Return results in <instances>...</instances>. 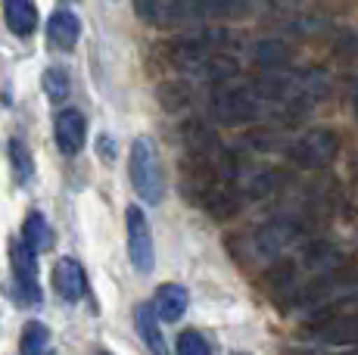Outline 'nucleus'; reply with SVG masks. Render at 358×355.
I'll list each match as a JSON object with an SVG mask.
<instances>
[{
    "label": "nucleus",
    "mask_w": 358,
    "mask_h": 355,
    "mask_svg": "<svg viewBox=\"0 0 358 355\" xmlns=\"http://www.w3.org/2000/svg\"><path fill=\"white\" fill-rule=\"evenodd\" d=\"M252 57H256V63L265 66V69H280V66L290 59V50H287L280 41H259V44L252 47Z\"/></svg>",
    "instance_id": "obj_17"
},
{
    "label": "nucleus",
    "mask_w": 358,
    "mask_h": 355,
    "mask_svg": "<svg viewBox=\"0 0 358 355\" xmlns=\"http://www.w3.org/2000/svg\"><path fill=\"white\" fill-rule=\"evenodd\" d=\"M3 19L13 35L29 38L38 29V10L31 0H3Z\"/></svg>",
    "instance_id": "obj_13"
},
{
    "label": "nucleus",
    "mask_w": 358,
    "mask_h": 355,
    "mask_svg": "<svg viewBox=\"0 0 358 355\" xmlns=\"http://www.w3.org/2000/svg\"><path fill=\"white\" fill-rule=\"evenodd\" d=\"M100 355H109V352H100Z\"/></svg>",
    "instance_id": "obj_22"
},
{
    "label": "nucleus",
    "mask_w": 358,
    "mask_h": 355,
    "mask_svg": "<svg viewBox=\"0 0 358 355\" xmlns=\"http://www.w3.org/2000/svg\"><path fill=\"white\" fill-rule=\"evenodd\" d=\"M262 0H156L143 13L159 22H209V19H231L250 13Z\"/></svg>",
    "instance_id": "obj_1"
},
{
    "label": "nucleus",
    "mask_w": 358,
    "mask_h": 355,
    "mask_svg": "<svg viewBox=\"0 0 358 355\" xmlns=\"http://www.w3.org/2000/svg\"><path fill=\"white\" fill-rule=\"evenodd\" d=\"M53 287H57L59 299H66V303H78L87 290L85 268H81L75 259H59L57 268H53Z\"/></svg>",
    "instance_id": "obj_9"
},
{
    "label": "nucleus",
    "mask_w": 358,
    "mask_h": 355,
    "mask_svg": "<svg viewBox=\"0 0 358 355\" xmlns=\"http://www.w3.org/2000/svg\"><path fill=\"white\" fill-rule=\"evenodd\" d=\"M308 340L318 346H355L358 343V318H336L312 327Z\"/></svg>",
    "instance_id": "obj_8"
},
{
    "label": "nucleus",
    "mask_w": 358,
    "mask_h": 355,
    "mask_svg": "<svg viewBox=\"0 0 358 355\" xmlns=\"http://www.w3.org/2000/svg\"><path fill=\"white\" fill-rule=\"evenodd\" d=\"M153 309H156V315H159V321L175 324V321L187 312V290H184L181 284H162L159 290H156Z\"/></svg>",
    "instance_id": "obj_12"
},
{
    "label": "nucleus",
    "mask_w": 358,
    "mask_h": 355,
    "mask_svg": "<svg viewBox=\"0 0 358 355\" xmlns=\"http://www.w3.org/2000/svg\"><path fill=\"white\" fill-rule=\"evenodd\" d=\"M22 243H25V247H29L31 252L50 249V243H53V231H50V224H47V218L41 215V212H29V218H25Z\"/></svg>",
    "instance_id": "obj_14"
},
{
    "label": "nucleus",
    "mask_w": 358,
    "mask_h": 355,
    "mask_svg": "<svg viewBox=\"0 0 358 355\" xmlns=\"http://www.w3.org/2000/svg\"><path fill=\"white\" fill-rule=\"evenodd\" d=\"M53 138H57V147L63 156H78L81 147H85L87 138V122L78 109H63L53 122Z\"/></svg>",
    "instance_id": "obj_5"
},
{
    "label": "nucleus",
    "mask_w": 358,
    "mask_h": 355,
    "mask_svg": "<svg viewBox=\"0 0 358 355\" xmlns=\"http://www.w3.org/2000/svg\"><path fill=\"white\" fill-rule=\"evenodd\" d=\"M128 224V259L134 265L137 275H150L156 268V247H153V231H150L147 215L137 206H128L125 212Z\"/></svg>",
    "instance_id": "obj_3"
},
{
    "label": "nucleus",
    "mask_w": 358,
    "mask_h": 355,
    "mask_svg": "<svg viewBox=\"0 0 358 355\" xmlns=\"http://www.w3.org/2000/svg\"><path fill=\"white\" fill-rule=\"evenodd\" d=\"M355 109H358V94H355Z\"/></svg>",
    "instance_id": "obj_21"
},
{
    "label": "nucleus",
    "mask_w": 358,
    "mask_h": 355,
    "mask_svg": "<svg viewBox=\"0 0 358 355\" xmlns=\"http://www.w3.org/2000/svg\"><path fill=\"white\" fill-rule=\"evenodd\" d=\"M81 38V22L78 16H75L72 10H57L50 16V22H47V41H50L53 47H59V50H72L75 44H78Z\"/></svg>",
    "instance_id": "obj_11"
},
{
    "label": "nucleus",
    "mask_w": 358,
    "mask_h": 355,
    "mask_svg": "<svg viewBox=\"0 0 358 355\" xmlns=\"http://www.w3.org/2000/svg\"><path fill=\"white\" fill-rule=\"evenodd\" d=\"M44 91L53 103H63L69 94H72V78H69V72L63 66H50V69L44 72Z\"/></svg>",
    "instance_id": "obj_18"
},
{
    "label": "nucleus",
    "mask_w": 358,
    "mask_h": 355,
    "mask_svg": "<svg viewBox=\"0 0 358 355\" xmlns=\"http://www.w3.org/2000/svg\"><path fill=\"white\" fill-rule=\"evenodd\" d=\"M299 237V228L290 222H268L252 234V249L262 259H274L278 252H284L290 243Z\"/></svg>",
    "instance_id": "obj_7"
},
{
    "label": "nucleus",
    "mask_w": 358,
    "mask_h": 355,
    "mask_svg": "<svg viewBox=\"0 0 358 355\" xmlns=\"http://www.w3.org/2000/svg\"><path fill=\"white\" fill-rule=\"evenodd\" d=\"M175 349H178V355H212L206 337L203 333H196V331H184L181 337H178Z\"/></svg>",
    "instance_id": "obj_19"
},
{
    "label": "nucleus",
    "mask_w": 358,
    "mask_h": 355,
    "mask_svg": "<svg viewBox=\"0 0 358 355\" xmlns=\"http://www.w3.org/2000/svg\"><path fill=\"white\" fill-rule=\"evenodd\" d=\"M47 343H50V331L41 321H29L19 337V355H44Z\"/></svg>",
    "instance_id": "obj_15"
},
{
    "label": "nucleus",
    "mask_w": 358,
    "mask_h": 355,
    "mask_svg": "<svg viewBox=\"0 0 358 355\" xmlns=\"http://www.w3.org/2000/svg\"><path fill=\"white\" fill-rule=\"evenodd\" d=\"M97 150H100V159L103 162H113L115 159V143L109 140V134H100V138H97Z\"/></svg>",
    "instance_id": "obj_20"
},
{
    "label": "nucleus",
    "mask_w": 358,
    "mask_h": 355,
    "mask_svg": "<svg viewBox=\"0 0 358 355\" xmlns=\"http://www.w3.org/2000/svg\"><path fill=\"white\" fill-rule=\"evenodd\" d=\"M10 268H13V281H16L19 303H25V305L41 303L38 252H31L22 240H13L10 243Z\"/></svg>",
    "instance_id": "obj_4"
},
{
    "label": "nucleus",
    "mask_w": 358,
    "mask_h": 355,
    "mask_svg": "<svg viewBox=\"0 0 358 355\" xmlns=\"http://www.w3.org/2000/svg\"><path fill=\"white\" fill-rule=\"evenodd\" d=\"M134 327L141 333V340L147 343V349L153 355H169V343L162 337V327H159V315L150 303H141L134 309Z\"/></svg>",
    "instance_id": "obj_10"
},
{
    "label": "nucleus",
    "mask_w": 358,
    "mask_h": 355,
    "mask_svg": "<svg viewBox=\"0 0 358 355\" xmlns=\"http://www.w3.org/2000/svg\"><path fill=\"white\" fill-rule=\"evenodd\" d=\"M128 175H131L134 194L141 196L147 206H159L165 196V172H162L159 153H156V143L150 138H137L131 143Z\"/></svg>",
    "instance_id": "obj_2"
},
{
    "label": "nucleus",
    "mask_w": 358,
    "mask_h": 355,
    "mask_svg": "<svg viewBox=\"0 0 358 355\" xmlns=\"http://www.w3.org/2000/svg\"><path fill=\"white\" fill-rule=\"evenodd\" d=\"M10 166H13V178H16V184H29L31 175H34V159L29 153V147H25L19 138L10 140Z\"/></svg>",
    "instance_id": "obj_16"
},
{
    "label": "nucleus",
    "mask_w": 358,
    "mask_h": 355,
    "mask_svg": "<svg viewBox=\"0 0 358 355\" xmlns=\"http://www.w3.org/2000/svg\"><path fill=\"white\" fill-rule=\"evenodd\" d=\"M334 153H336V138L330 131H308L306 138H299L296 147L290 150L293 159L306 168L324 166V162L334 159Z\"/></svg>",
    "instance_id": "obj_6"
}]
</instances>
